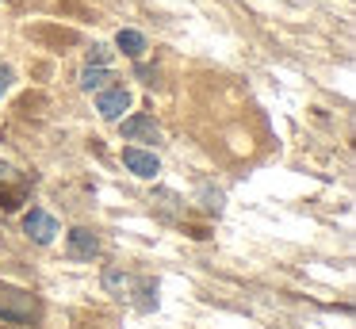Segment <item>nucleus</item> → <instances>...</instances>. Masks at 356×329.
I'll list each match as a JSON object with an SVG mask.
<instances>
[{"label":"nucleus","instance_id":"nucleus-1","mask_svg":"<svg viewBox=\"0 0 356 329\" xmlns=\"http://www.w3.org/2000/svg\"><path fill=\"white\" fill-rule=\"evenodd\" d=\"M39 314H42V306H39V298H35L31 291L0 283V318L4 321H19V326H27V321H35Z\"/></svg>","mask_w":356,"mask_h":329},{"label":"nucleus","instance_id":"nucleus-2","mask_svg":"<svg viewBox=\"0 0 356 329\" xmlns=\"http://www.w3.org/2000/svg\"><path fill=\"white\" fill-rule=\"evenodd\" d=\"M24 230H27V234H31L39 245H50V241L58 237V218H54V214H47L42 207H31V211L24 214Z\"/></svg>","mask_w":356,"mask_h":329},{"label":"nucleus","instance_id":"nucleus-3","mask_svg":"<svg viewBox=\"0 0 356 329\" xmlns=\"http://www.w3.org/2000/svg\"><path fill=\"white\" fill-rule=\"evenodd\" d=\"M123 165L131 168L134 176H142V180H154V176L161 172V161H157L154 153L138 150V145H127L123 150Z\"/></svg>","mask_w":356,"mask_h":329},{"label":"nucleus","instance_id":"nucleus-4","mask_svg":"<svg viewBox=\"0 0 356 329\" xmlns=\"http://www.w3.org/2000/svg\"><path fill=\"white\" fill-rule=\"evenodd\" d=\"M127 107H131V92L127 88H100V96H96V111L104 119H119Z\"/></svg>","mask_w":356,"mask_h":329},{"label":"nucleus","instance_id":"nucleus-5","mask_svg":"<svg viewBox=\"0 0 356 329\" xmlns=\"http://www.w3.org/2000/svg\"><path fill=\"white\" fill-rule=\"evenodd\" d=\"M123 138H131V142H161V127L149 115H134V119L123 122Z\"/></svg>","mask_w":356,"mask_h":329},{"label":"nucleus","instance_id":"nucleus-6","mask_svg":"<svg viewBox=\"0 0 356 329\" xmlns=\"http://www.w3.org/2000/svg\"><path fill=\"white\" fill-rule=\"evenodd\" d=\"M100 252V237L88 234V230H73L70 234V257L73 260H92Z\"/></svg>","mask_w":356,"mask_h":329},{"label":"nucleus","instance_id":"nucleus-7","mask_svg":"<svg viewBox=\"0 0 356 329\" xmlns=\"http://www.w3.org/2000/svg\"><path fill=\"white\" fill-rule=\"evenodd\" d=\"M115 42H119V50H123L127 58H142V54H146V38H142L138 31H131V27H127V31H119V35H115Z\"/></svg>","mask_w":356,"mask_h":329},{"label":"nucleus","instance_id":"nucleus-8","mask_svg":"<svg viewBox=\"0 0 356 329\" xmlns=\"http://www.w3.org/2000/svg\"><path fill=\"white\" fill-rule=\"evenodd\" d=\"M108 81H111V77H108V69H104V65H88L85 73H81V88H88V92H100Z\"/></svg>","mask_w":356,"mask_h":329},{"label":"nucleus","instance_id":"nucleus-9","mask_svg":"<svg viewBox=\"0 0 356 329\" xmlns=\"http://www.w3.org/2000/svg\"><path fill=\"white\" fill-rule=\"evenodd\" d=\"M111 61V50L108 46H92V58H88V65H108Z\"/></svg>","mask_w":356,"mask_h":329},{"label":"nucleus","instance_id":"nucleus-10","mask_svg":"<svg viewBox=\"0 0 356 329\" xmlns=\"http://www.w3.org/2000/svg\"><path fill=\"white\" fill-rule=\"evenodd\" d=\"M104 283H108V287L115 291V287H123L127 280H123V275H119V272H108V275H104Z\"/></svg>","mask_w":356,"mask_h":329},{"label":"nucleus","instance_id":"nucleus-11","mask_svg":"<svg viewBox=\"0 0 356 329\" xmlns=\"http://www.w3.org/2000/svg\"><path fill=\"white\" fill-rule=\"evenodd\" d=\"M4 92H8V77H0V96H4Z\"/></svg>","mask_w":356,"mask_h":329}]
</instances>
